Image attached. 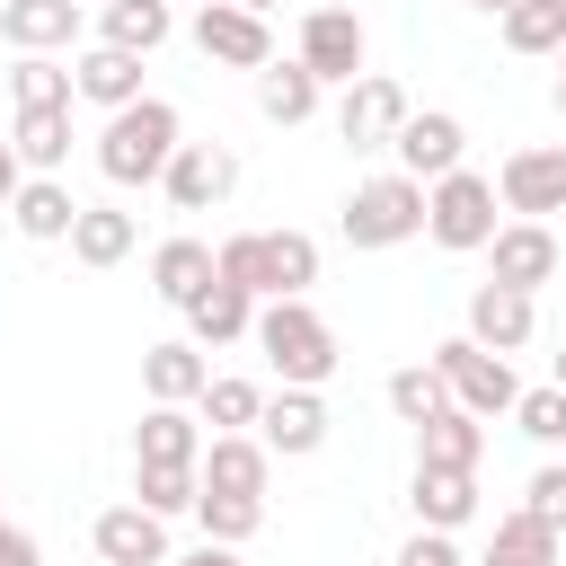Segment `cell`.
I'll return each mask as SVG.
<instances>
[{
  "label": "cell",
  "mask_w": 566,
  "mask_h": 566,
  "mask_svg": "<svg viewBox=\"0 0 566 566\" xmlns=\"http://www.w3.org/2000/svg\"><path fill=\"white\" fill-rule=\"evenodd\" d=\"M177 106L168 97H133V106H115L106 115V133H97V168H106V186H159L168 177V159H177Z\"/></svg>",
  "instance_id": "cell-1"
},
{
  "label": "cell",
  "mask_w": 566,
  "mask_h": 566,
  "mask_svg": "<svg viewBox=\"0 0 566 566\" xmlns=\"http://www.w3.org/2000/svg\"><path fill=\"white\" fill-rule=\"evenodd\" d=\"M256 354L274 363L283 389H318V380H336V327L310 310V292H292V301H256Z\"/></svg>",
  "instance_id": "cell-2"
},
{
  "label": "cell",
  "mask_w": 566,
  "mask_h": 566,
  "mask_svg": "<svg viewBox=\"0 0 566 566\" xmlns=\"http://www.w3.org/2000/svg\"><path fill=\"white\" fill-rule=\"evenodd\" d=\"M212 256H221V274H230L239 292H256V301H292V292L318 283V239H310V230H239V239H221Z\"/></svg>",
  "instance_id": "cell-3"
},
{
  "label": "cell",
  "mask_w": 566,
  "mask_h": 566,
  "mask_svg": "<svg viewBox=\"0 0 566 566\" xmlns=\"http://www.w3.org/2000/svg\"><path fill=\"white\" fill-rule=\"evenodd\" d=\"M495 177H478V168H451V177H433L424 186V239L433 248H451V256H469V248H486L504 221H495Z\"/></svg>",
  "instance_id": "cell-4"
},
{
  "label": "cell",
  "mask_w": 566,
  "mask_h": 566,
  "mask_svg": "<svg viewBox=\"0 0 566 566\" xmlns=\"http://www.w3.org/2000/svg\"><path fill=\"white\" fill-rule=\"evenodd\" d=\"M424 230V177L389 168V177H363L345 195V248H398Z\"/></svg>",
  "instance_id": "cell-5"
},
{
  "label": "cell",
  "mask_w": 566,
  "mask_h": 566,
  "mask_svg": "<svg viewBox=\"0 0 566 566\" xmlns=\"http://www.w3.org/2000/svg\"><path fill=\"white\" fill-rule=\"evenodd\" d=\"M433 371H442V389H451L469 416H513V398H522L513 363H504V354H486L478 336H451V345H433Z\"/></svg>",
  "instance_id": "cell-6"
},
{
  "label": "cell",
  "mask_w": 566,
  "mask_h": 566,
  "mask_svg": "<svg viewBox=\"0 0 566 566\" xmlns=\"http://www.w3.org/2000/svg\"><path fill=\"white\" fill-rule=\"evenodd\" d=\"M195 44H203V62H221V71H265V62H274L265 9H239V0H203V9H195Z\"/></svg>",
  "instance_id": "cell-7"
},
{
  "label": "cell",
  "mask_w": 566,
  "mask_h": 566,
  "mask_svg": "<svg viewBox=\"0 0 566 566\" xmlns=\"http://www.w3.org/2000/svg\"><path fill=\"white\" fill-rule=\"evenodd\" d=\"M495 195H504V212H522V221H548V212H566V142L513 150V159L495 168Z\"/></svg>",
  "instance_id": "cell-8"
},
{
  "label": "cell",
  "mask_w": 566,
  "mask_h": 566,
  "mask_svg": "<svg viewBox=\"0 0 566 566\" xmlns=\"http://www.w3.org/2000/svg\"><path fill=\"white\" fill-rule=\"evenodd\" d=\"M407 115H416V106H407V88H398V80H380V71H363V80L336 97V133H345L354 150H389Z\"/></svg>",
  "instance_id": "cell-9"
},
{
  "label": "cell",
  "mask_w": 566,
  "mask_h": 566,
  "mask_svg": "<svg viewBox=\"0 0 566 566\" xmlns=\"http://www.w3.org/2000/svg\"><path fill=\"white\" fill-rule=\"evenodd\" d=\"M486 256H495L486 283H513V292H539V283H557V265H566V248H557L548 221H504V230L486 239Z\"/></svg>",
  "instance_id": "cell-10"
},
{
  "label": "cell",
  "mask_w": 566,
  "mask_h": 566,
  "mask_svg": "<svg viewBox=\"0 0 566 566\" xmlns=\"http://www.w3.org/2000/svg\"><path fill=\"white\" fill-rule=\"evenodd\" d=\"M301 62H310L327 88H354V80H363V18H354V9H310V18H301Z\"/></svg>",
  "instance_id": "cell-11"
},
{
  "label": "cell",
  "mask_w": 566,
  "mask_h": 566,
  "mask_svg": "<svg viewBox=\"0 0 566 566\" xmlns=\"http://www.w3.org/2000/svg\"><path fill=\"white\" fill-rule=\"evenodd\" d=\"M168 203L177 212H212V203H230V186H239V159L221 150V142H177V159H168Z\"/></svg>",
  "instance_id": "cell-12"
},
{
  "label": "cell",
  "mask_w": 566,
  "mask_h": 566,
  "mask_svg": "<svg viewBox=\"0 0 566 566\" xmlns=\"http://www.w3.org/2000/svg\"><path fill=\"white\" fill-rule=\"evenodd\" d=\"M186 336L203 345V354H221V345H239V336H256V292H239L230 274H212L195 301H186Z\"/></svg>",
  "instance_id": "cell-13"
},
{
  "label": "cell",
  "mask_w": 566,
  "mask_h": 566,
  "mask_svg": "<svg viewBox=\"0 0 566 566\" xmlns=\"http://www.w3.org/2000/svg\"><path fill=\"white\" fill-rule=\"evenodd\" d=\"M256 442H265L274 460H310V451L327 442V407H318V389H274L265 416H256Z\"/></svg>",
  "instance_id": "cell-14"
},
{
  "label": "cell",
  "mask_w": 566,
  "mask_h": 566,
  "mask_svg": "<svg viewBox=\"0 0 566 566\" xmlns=\"http://www.w3.org/2000/svg\"><path fill=\"white\" fill-rule=\"evenodd\" d=\"M97 557L106 566H168V513H150V504H115V513H97Z\"/></svg>",
  "instance_id": "cell-15"
},
{
  "label": "cell",
  "mask_w": 566,
  "mask_h": 566,
  "mask_svg": "<svg viewBox=\"0 0 566 566\" xmlns=\"http://www.w3.org/2000/svg\"><path fill=\"white\" fill-rule=\"evenodd\" d=\"M531 327H539L531 292H513V283H478V292H469V336H478L486 354H522Z\"/></svg>",
  "instance_id": "cell-16"
},
{
  "label": "cell",
  "mask_w": 566,
  "mask_h": 566,
  "mask_svg": "<svg viewBox=\"0 0 566 566\" xmlns=\"http://www.w3.org/2000/svg\"><path fill=\"white\" fill-rule=\"evenodd\" d=\"M478 460H486V416H469L460 398L416 424V469H478Z\"/></svg>",
  "instance_id": "cell-17"
},
{
  "label": "cell",
  "mask_w": 566,
  "mask_h": 566,
  "mask_svg": "<svg viewBox=\"0 0 566 566\" xmlns=\"http://www.w3.org/2000/svg\"><path fill=\"white\" fill-rule=\"evenodd\" d=\"M389 150H398V168H407V177H424V186H433V177H451V168H460L469 133H460V115H407Z\"/></svg>",
  "instance_id": "cell-18"
},
{
  "label": "cell",
  "mask_w": 566,
  "mask_h": 566,
  "mask_svg": "<svg viewBox=\"0 0 566 566\" xmlns=\"http://www.w3.org/2000/svg\"><path fill=\"white\" fill-rule=\"evenodd\" d=\"M195 478H203V486H221V495H265L274 451H265L256 433H212V442H203V460H195Z\"/></svg>",
  "instance_id": "cell-19"
},
{
  "label": "cell",
  "mask_w": 566,
  "mask_h": 566,
  "mask_svg": "<svg viewBox=\"0 0 566 566\" xmlns=\"http://www.w3.org/2000/svg\"><path fill=\"white\" fill-rule=\"evenodd\" d=\"M203 380H212V363H203V345H195V336H177V345H150V354H142V389H150V407H195V398H203Z\"/></svg>",
  "instance_id": "cell-20"
},
{
  "label": "cell",
  "mask_w": 566,
  "mask_h": 566,
  "mask_svg": "<svg viewBox=\"0 0 566 566\" xmlns=\"http://www.w3.org/2000/svg\"><path fill=\"white\" fill-rule=\"evenodd\" d=\"M71 80H80V97H88V106H106V115H115V106H133V97H142V53H124V44H88V53L71 62Z\"/></svg>",
  "instance_id": "cell-21"
},
{
  "label": "cell",
  "mask_w": 566,
  "mask_h": 566,
  "mask_svg": "<svg viewBox=\"0 0 566 566\" xmlns=\"http://www.w3.org/2000/svg\"><path fill=\"white\" fill-rule=\"evenodd\" d=\"M212 274H221V256H212L203 239H159V248H150V292H159V301H177V310H186Z\"/></svg>",
  "instance_id": "cell-22"
},
{
  "label": "cell",
  "mask_w": 566,
  "mask_h": 566,
  "mask_svg": "<svg viewBox=\"0 0 566 566\" xmlns=\"http://www.w3.org/2000/svg\"><path fill=\"white\" fill-rule=\"evenodd\" d=\"M0 35H9L18 53H53V44L80 35V0H9V9H0Z\"/></svg>",
  "instance_id": "cell-23"
},
{
  "label": "cell",
  "mask_w": 566,
  "mask_h": 566,
  "mask_svg": "<svg viewBox=\"0 0 566 566\" xmlns=\"http://www.w3.org/2000/svg\"><path fill=\"white\" fill-rule=\"evenodd\" d=\"M318 88H327V80H318V71H310L301 53H292V62H265V71H256V106H265L274 124H310V115H318Z\"/></svg>",
  "instance_id": "cell-24"
},
{
  "label": "cell",
  "mask_w": 566,
  "mask_h": 566,
  "mask_svg": "<svg viewBox=\"0 0 566 566\" xmlns=\"http://www.w3.org/2000/svg\"><path fill=\"white\" fill-rule=\"evenodd\" d=\"M478 513V469H416V522L424 531H460Z\"/></svg>",
  "instance_id": "cell-25"
},
{
  "label": "cell",
  "mask_w": 566,
  "mask_h": 566,
  "mask_svg": "<svg viewBox=\"0 0 566 566\" xmlns=\"http://www.w3.org/2000/svg\"><path fill=\"white\" fill-rule=\"evenodd\" d=\"M133 212H115V203H80V221H71V256L80 265H124L133 256Z\"/></svg>",
  "instance_id": "cell-26"
},
{
  "label": "cell",
  "mask_w": 566,
  "mask_h": 566,
  "mask_svg": "<svg viewBox=\"0 0 566 566\" xmlns=\"http://www.w3.org/2000/svg\"><path fill=\"white\" fill-rule=\"evenodd\" d=\"M133 460L195 469V460H203V433H195V416H186V407H150V416H142V433H133Z\"/></svg>",
  "instance_id": "cell-27"
},
{
  "label": "cell",
  "mask_w": 566,
  "mask_h": 566,
  "mask_svg": "<svg viewBox=\"0 0 566 566\" xmlns=\"http://www.w3.org/2000/svg\"><path fill=\"white\" fill-rule=\"evenodd\" d=\"M557 539H566V531H548L539 513H504V522L486 531V557H478V566H557Z\"/></svg>",
  "instance_id": "cell-28"
},
{
  "label": "cell",
  "mask_w": 566,
  "mask_h": 566,
  "mask_svg": "<svg viewBox=\"0 0 566 566\" xmlns=\"http://www.w3.org/2000/svg\"><path fill=\"white\" fill-rule=\"evenodd\" d=\"M18 159L35 168V177H53L62 159H71V106H18Z\"/></svg>",
  "instance_id": "cell-29"
},
{
  "label": "cell",
  "mask_w": 566,
  "mask_h": 566,
  "mask_svg": "<svg viewBox=\"0 0 566 566\" xmlns=\"http://www.w3.org/2000/svg\"><path fill=\"white\" fill-rule=\"evenodd\" d=\"M9 221H18L27 239H71L80 203H71V186H62V177H27V186H18V203H9Z\"/></svg>",
  "instance_id": "cell-30"
},
{
  "label": "cell",
  "mask_w": 566,
  "mask_h": 566,
  "mask_svg": "<svg viewBox=\"0 0 566 566\" xmlns=\"http://www.w3.org/2000/svg\"><path fill=\"white\" fill-rule=\"evenodd\" d=\"M168 0H106V44H124V53H159L168 44Z\"/></svg>",
  "instance_id": "cell-31"
},
{
  "label": "cell",
  "mask_w": 566,
  "mask_h": 566,
  "mask_svg": "<svg viewBox=\"0 0 566 566\" xmlns=\"http://www.w3.org/2000/svg\"><path fill=\"white\" fill-rule=\"evenodd\" d=\"M9 97H18V106H71V97H80V80H71V62H53V53H18Z\"/></svg>",
  "instance_id": "cell-32"
},
{
  "label": "cell",
  "mask_w": 566,
  "mask_h": 566,
  "mask_svg": "<svg viewBox=\"0 0 566 566\" xmlns=\"http://www.w3.org/2000/svg\"><path fill=\"white\" fill-rule=\"evenodd\" d=\"M195 522H203V539H256V522H265V495H221V486H203L195 495Z\"/></svg>",
  "instance_id": "cell-33"
},
{
  "label": "cell",
  "mask_w": 566,
  "mask_h": 566,
  "mask_svg": "<svg viewBox=\"0 0 566 566\" xmlns=\"http://www.w3.org/2000/svg\"><path fill=\"white\" fill-rule=\"evenodd\" d=\"M504 44L513 53H557L566 44V0H513L504 9Z\"/></svg>",
  "instance_id": "cell-34"
},
{
  "label": "cell",
  "mask_w": 566,
  "mask_h": 566,
  "mask_svg": "<svg viewBox=\"0 0 566 566\" xmlns=\"http://www.w3.org/2000/svg\"><path fill=\"white\" fill-rule=\"evenodd\" d=\"M195 407H203V424H221V433H248V424L265 416V389L221 371V380H203V398H195Z\"/></svg>",
  "instance_id": "cell-35"
},
{
  "label": "cell",
  "mask_w": 566,
  "mask_h": 566,
  "mask_svg": "<svg viewBox=\"0 0 566 566\" xmlns=\"http://www.w3.org/2000/svg\"><path fill=\"white\" fill-rule=\"evenodd\" d=\"M195 495H203V478H195V469L133 460V504H150V513H195Z\"/></svg>",
  "instance_id": "cell-36"
},
{
  "label": "cell",
  "mask_w": 566,
  "mask_h": 566,
  "mask_svg": "<svg viewBox=\"0 0 566 566\" xmlns=\"http://www.w3.org/2000/svg\"><path fill=\"white\" fill-rule=\"evenodd\" d=\"M433 407H451V389H442V371H433V363L389 371V416H398V424H424Z\"/></svg>",
  "instance_id": "cell-37"
},
{
  "label": "cell",
  "mask_w": 566,
  "mask_h": 566,
  "mask_svg": "<svg viewBox=\"0 0 566 566\" xmlns=\"http://www.w3.org/2000/svg\"><path fill=\"white\" fill-rule=\"evenodd\" d=\"M513 424L531 433V442H566V389L548 380V389H522L513 398Z\"/></svg>",
  "instance_id": "cell-38"
},
{
  "label": "cell",
  "mask_w": 566,
  "mask_h": 566,
  "mask_svg": "<svg viewBox=\"0 0 566 566\" xmlns=\"http://www.w3.org/2000/svg\"><path fill=\"white\" fill-rule=\"evenodd\" d=\"M522 513H539L548 531H566V460H548V469L522 486Z\"/></svg>",
  "instance_id": "cell-39"
},
{
  "label": "cell",
  "mask_w": 566,
  "mask_h": 566,
  "mask_svg": "<svg viewBox=\"0 0 566 566\" xmlns=\"http://www.w3.org/2000/svg\"><path fill=\"white\" fill-rule=\"evenodd\" d=\"M398 566H460V548H451V531H424L416 522V539L398 548Z\"/></svg>",
  "instance_id": "cell-40"
},
{
  "label": "cell",
  "mask_w": 566,
  "mask_h": 566,
  "mask_svg": "<svg viewBox=\"0 0 566 566\" xmlns=\"http://www.w3.org/2000/svg\"><path fill=\"white\" fill-rule=\"evenodd\" d=\"M18 186H27V159H18V142H0V212L18 203Z\"/></svg>",
  "instance_id": "cell-41"
},
{
  "label": "cell",
  "mask_w": 566,
  "mask_h": 566,
  "mask_svg": "<svg viewBox=\"0 0 566 566\" xmlns=\"http://www.w3.org/2000/svg\"><path fill=\"white\" fill-rule=\"evenodd\" d=\"M0 566H35V539L18 522H0Z\"/></svg>",
  "instance_id": "cell-42"
},
{
  "label": "cell",
  "mask_w": 566,
  "mask_h": 566,
  "mask_svg": "<svg viewBox=\"0 0 566 566\" xmlns=\"http://www.w3.org/2000/svg\"><path fill=\"white\" fill-rule=\"evenodd\" d=\"M177 566H239V548H230V539H203V548H195V557H177Z\"/></svg>",
  "instance_id": "cell-43"
},
{
  "label": "cell",
  "mask_w": 566,
  "mask_h": 566,
  "mask_svg": "<svg viewBox=\"0 0 566 566\" xmlns=\"http://www.w3.org/2000/svg\"><path fill=\"white\" fill-rule=\"evenodd\" d=\"M469 9H495V18H504V9H513V0H469Z\"/></svg>",
  "instance_id": "cell-44"
},
{
  "label": "cell",
  "mask_w": 566,
  "mask_h": 566,
  "mask_svg": "<svg viewBox=\"0 0 566 566\" xmlns=\"http://www.w3.org/2000/svg\"><path fill=\"white\" fill-rule=\"evenodd\" d=\"M239 9H283V0H239Z\"/></svg>",
  "instance_id": "cell-45"
},
{
  "label": "cell",
  "mask_w": 566,
  "mask_h": 566,
  "mask_svg": "<svg viewBox=\"0 0 566 566\" xmlns=\"http://www.w3.org/2000/svg\"><path fill=\"white\" fill-rule=\"evenodd\" d=\"M557 115H566V71H557Z\"/></svg>",
  "instance_id": "cell-46"
},
{
  "label": "cell",
  "mask_w": 566,
  "mask_h": 566,
  "mask_svg": "<svg viewBox=\"0 0 566 566\" xmlns=\"http://www.w3.org/2000/svg\"><path fill=\"white\" fill-rule=\"evenodd\" d=\"M557 389H566V345H557Z\"/></svg>",
  "instance_id": "cell-47"
},
{
  "label": "cell",
  "mask_w": 566,
  "mask_h": 566,
  "mask_svg": "<svg viewBox=\"0 0 566 566\" xmlns=\"http://www.w3.org/2000/svg\"><path fill=\"white\" fill-rule=\"evenodd\" d=\"M557 71H566V44H557Z\"/></svg>",
  "instance_id": "cell-48"
},
{
  "label": "cell",
  "mask_w": 566,
  "mask_h": 566,
  "mask_svg": "<svg viewBox=\"0 0 566 566\" xmlns=\"http://www.w3.org/2000/svg\"><path fill=\"white\" fill-rule=\"evenodd\" d=\"M0 9H9V0H0Z\"/></svg>",
  "instance_id": "cell-49"
}]
</instances>
